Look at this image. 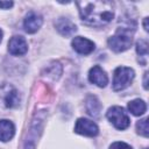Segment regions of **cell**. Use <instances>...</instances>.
<instances>
[{"instance_id":"obj_12","label":"cell","mask_w":149,"mask_h":149,"mask_svg":"<svg viewBox=\"0 0 149 149\" xmlns=\"http://www.w3.org/2000/svg\"><path fill=\"white\" fill-rule=\"evenodd\" d=\"M86 109L90 115L97 118L100 113V109H101V105L99 102V100L97 99V97L94 95H88L87 99H86Z\"/></svg>"},{"instance_id":"obj_4","label":"cell","mask_w":149,"mask_h":149,"mask_svg":"<svg viewBox=\"0 0 149 149\" xmlns=\"http://www.w3.org/2000/svg\"><path fill=\"white\" fill-rule=\"evenodd\" d=\"M106 116L113 123V126L115 128L120 129V130L126 129L129 126V123H130V120H129L128 115L126 114V112L123 111V108L120 107V106H113V107H111L107 111Z\"/></svg>"},{"instance_id":"obj_14","label":"cell","mask_w":149,"mask_h":149,"mask_svg":"<svg viewBox=\"0 0 149 149\" xmlns=\"http://www.w3.org/2000/svg\"><path fill=\"white\" fill-rule=\"evenodd\" d=\"M136 129H137V133L141 134L142 136L147 137L148 136V118H144L142 120H140L137 123H136Z\"/></svg>"},{"instance_id":"obj_9","label":"cell","mask_w":149,"mask_h":149,"mask_svg":"<svg viewBox=\"0 0 149 149\" xmlns=\"http://www.w3.org/2000/svg\"><path fill=\"white\" fill-rule=\"evenodd\" d=\"M88 79L91 83L98 85L99 87H105L106 84L108 83V77L106 74V72L99 66V65H95L93 66L90 72H88Z\"/></svg>"},{"instance_id":"obj_7","label":"cell","mask_w":149,"mask_h":149,"mask_svg":"<svg viewBox=\"0 0 149 149\" xmlns=\"http://www.w3.org/2000/svg\"><path fill=\"white\" fill-rule=\"evenodd\" d=\"M8 50L14 56H21L27 52L28 44L22 36H13L8 42Z\"/></svg>"},{"instance_id":"obj_13","label":"cell","mask_w":149,"mask_h":149,"mask_svg":"<svg viewBox=\"0 0 149 149\" xmlns=\"http://www.w3.org/2000/svg\"><path fill=\"white\" fill-rule=\"evenodd\" d=\"M128 109L130 111L132 114L134 115H142L146 109H147V105L143 100L141 99H135V100H132L129 104H128Z\"/></svg>"},{"instance_id":"obj_1","label":"cell","mask_w":149,"mask_h":149,"mask_svg":"<svg viewBox=\"0 0 149 149\" xmlns=\"http://www.w3.org/2000/svg\"><path fill=\"white\" fill-rule=\"evenodd\" d=\"M80 19L92 27H102L114 17V2L112 1H77Z\"/></svg>"},{"instance_id":"obj_10","label":"cell","mask_w":149,"mask_h":149,"mask_svg":"<svg viewBox=\"0 0 149 149\" xmlns=\"http://www.w3.org/2000/svg\"><path fill=\"white\" fill-rule=\"evenodd\" d=\"M55 26H56L57 30H58L63 36H65V37L73 35V34L76 33V30H77L76 24H74L71 20H69L68 17H59V19L56 21Z\"/></svg>"},{"instance_id":"obj_19","label":"cell","mask_w":149,"mask_h":149,"mask_svg":"<svg viewBox=\"0 0 149 149\" xmlns=\"http://www.w3.org/2000/svg\"><path fill=\"white\" fill-rule=\"evenodd\" d=\"M147 77H148V72L144 73V88H148V83H147Z\"/></svg>"},{"instance_id":"obj_8","label":"cell","mask_w":149,"mask_h":149,"mask_svg":"<svg viewBox=\"0 0 149 149\" xmlns=\"http://www.w3.org/2000/svg\"><path fill=\"white\" fill-rule=\"evenodd\" d=\"M72 47L78 54L81 55H88L94 50V43L81 36H77L72 40Z\"/></svg>"},{"instance_id":"obj_2","label":"cell","mask_w":149,"mask_h":149,"mask_svg":"<svg viewBox=\"0 0 149 149\" xmlns=\"http://www.w3.org/2000/svg\"><path fill=\"white\" fill-rule=\"evenodd\" d=\"M134 30L135 26L130 27V24L119 27L116 33L108 38V47L115 52H122L127 50L132 45Z\"/></svg>"},{"instance_id":"obj_20","label":"cell","mask_w":149,"mask_h":149,"mask_svg":"<svg viewBox=\"0 0 149 149\" xmlns=\"http://www.w3.org/2000/svg\"><path fill=\"white\" fill-rule=\"evenodd\" d=\"M147 21H148V17H144V23H143V24H144V29H146V30H148V24H147Z\"/></svg>"},{"instance_id":"obj_6","label":"cell","mask_w":149,"mask_h":149,"mask_svg":"<svg viewBox=\"0 0 149 149\" xmlns=\"http://www.w3.org/2000/svg\"><path fill=\"white\" fill-rule=\"evenodd\" d=\"M43 23V19L42 16L36 13V12H29L26 17H24V21H23V27H24V30L29 34H33L35 31H37L41 26Z\"/></svg>"},{"instance_id":"obj_16","label":"cell","mask_w":149,"mask_h":149,"mask_svg":"<svg viewBox=\"0 0 149 149\" xmlns=\"http://www.w3.org/2000/svg\"><path fill=\"white\" fill-rule=\"evenodd\" d=\"M6 105L8 106V107H14V106H16L17 105V102H19V98H17V92L15 91V90H13L12 92H9L8 94H7V97H6Z\"/></svg>"},{"instance_id":"obj_18","label":"cell","mask_w":149,"mask_h":149,"mask_svg":"<svg viewBox=\"0 0 149 149\" xmlns=\"http://www.w3.org/2000/svg\"><path fill=\"white\" fill-rule=\"evenodd\" d=\"M13 6V2L12 1H0V8H3V9H7L9 7Z\"/></svg>"},{"instance_id":"obj_5","label":"cell","mask_w":149,"mask_h":149,"mask_svg":"<svg viewBox=\"0 0 149 149\" xmlns=\"http://www.w3.org/2000/svg\"><path fill=\"white\" fill-rule=\"evenodd\" d=\"M74 132L80 135H85V136H95L99 133V129H98V126L93 121L80 118L76 122Z\"/></svg>"},{"instance_id":"obj_3","label":"cell","mask_w":149,"mask_h":149,"mask_svg":"<svg viewBox=\"0 0 149 149\" xmlns=\"http://www.w3.org/2000/svg\"><path fill=\"white\" fill-rule=\"evenodd\" d=\"M134 79V70L126 66H119L114 71L113 77V90L121 91L129 86V84Z\"/></svg>"},{"instance_id":"obj_21","label":"cell","mask_w":149,"mask_h":149,"mask_svg":"<svg viewBox=\"0 0 149 149\" xmlns=\"http://www.w3.org/2000/svg\"><path fill=\"white\" fill-rule=\"evenodd\" d=\"M1 38H2V31H1V29H0V42H1Z\"/></svg>"},{"instance_id":"obj_11","label":"cell","mask_w":149,"mask_h":149,"mask_svg":"<svg viewBox=\"0 0 149 149\" xmlns=\"http://www.w3.org/2000/svg\"><path fill=\"white\" fill-rule=\"evenodd\" d=\"M15 133V127L9 120H0V140L3 142L9 141Z\"/></svg>"},{"instance_id":"obj_17","label":"cell","mask_w":149,"mask_h":149,"mask_svg":"<svg viewBox=\"0 0 149 149\" xmlns=\"http://www.w3.org/2000/svg\"><path fill=\"white\" fill-rule=\"evenodd\" d=\"M109 149H132V147L125 142H114L111 144Z\"/></svg>"},{"instance_id":"obj_15","label":"cell","mask_w":149,"mask_h":149,"mask_svg":"<svg viewBox=\"0 0 149 149\" xmlns=\"http://www.w3.org/2000/svg\"><path fill=\"white\" fill-rule=\"evenodd\" d=\"M136 51L139 56L146 57L148 55V43L146 40H139L136 43Z\"/></svg>"}]
</instances>
